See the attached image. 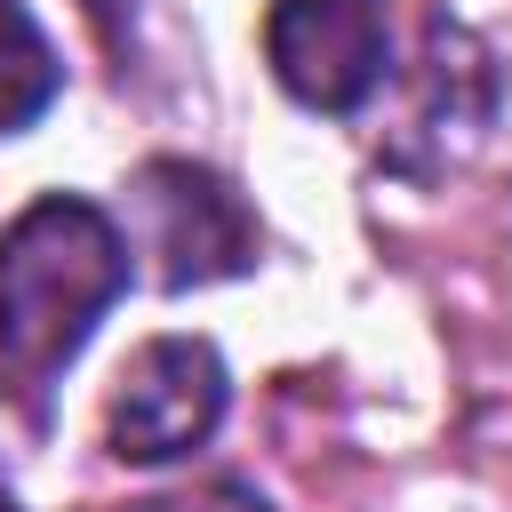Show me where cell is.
I'll return each mask as SVG.
<instances>
[{"label":"cell","mask_w":512,"mask_h":512,"mask_svg":"<svg viewBox=\"0 0 512 512\" xmlns=\"http://www.w3.org/2000/svg\"><path fill=\"white\" fill-rule=\"evenodd\" d=\"M120 296H128V232L96 200L40 192L0 232V376L32 416L48 408V384L80 360V344Z\"/></svg>","instance_id":"6da1fadb"},{"label":"cell","mask_w":512,"mask_h":512,"mask_svg":"<svg viewBox=\"0 0 512 512\" xmlns=\"http://www.w3.org/2000/svg\"><path fill=\"white\" fill-rule=\"evenodd\" d=\"M224 400H232V376L208 336H152L104 400V440L128 464H168L224 424Z\"/></svg>","instance_id":"7a4b0ae2"},{"label":"cell","mask_w":512,"mask_h":512,"mask_svg":"<svg viewBox=\"0 0 512 512\" xmlns=\"http://www.w3.org/2000/svg\"><path fill=\"white\" fill-rule=\"evenodd\" d=\"M136 216H144V248L160 256V288H208V280H240L264 248L248 200L200 168V160H144L136 168Z\"/></svg>","instance_id":"3957f363"},{"label":"cell","mask_w":512,"mask_h":512,"mask_svg":"<svg viewBox=\"0 0 512 512\" xmlns=\"http://www.w3.org/2000/svg\"><path fill=\"white\" fill-rule=\"evenodd\" d=\"M272 80L304 112H360L392 72V16L384 0H272L264 16Z\"/></svg>","instance_id":"277c9868"},{"label":"cell","mask_w":512,"mask_h":512,"mask_svg":"<svg viewBox=\"0 0 512 512\" xmlns=\"http://www.w3.org/2000/svg\"><path fill=\"white\" fill-rule=\"evenodd\" d=\"M56 88H64V64H56L48 32L32 24L24 0H0V136L32 128L56 104Z\"/></svg>","instance_id":"5b68a950"},{"label":"cell","mask_w":512,"mask_h":512,"mask_svg":"<svg viewBox=\"0 0 512 512\" xmlns=\"http://www.w3.org/2000/svg\"><path fill=\"white\" fill-rule=\"evenodd\" d=\"M128 512H272V496H256L248 480H200V488H176V496H144Z\"/></svg>","instance_id":"8992f818"},{"label":"cell","mask_w":512,"mask_h":512,"mask_svg":"<svg viewBox=\"0 0 512 512\" xmlns=\"http://www.w3.org/2000/svg\"><path fill=\"white\" fill-rule=\"evenodd\" d=\"M96 16H104V32H112V48H128V24H120V0H88Z\"/></svg>","instance_id":"52a82bcc"},{"label":"cell","mask_w":512,"mask_h":512,"mask_svg":"<svg viewBox=\"0 0 512 512\" xmlns=\"http://www.w3.org/2000/svg\"><path fill=\"white\" fill-rule=\"evenodd\" d=\"M0 512H24V504H16V496H8V480H0Z\"/></svg>","instance_id":"ba28073f"}]
</instances>
